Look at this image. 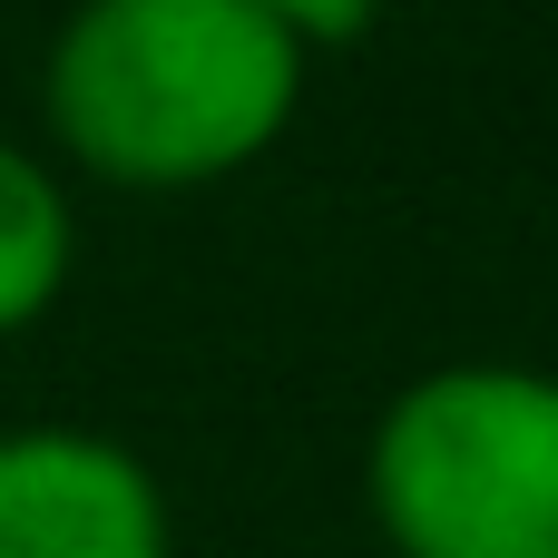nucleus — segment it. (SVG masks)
<instances>
[{"instance_id":"1","label":"nucleus","mask_w":558,"mask_h":558,"mask_svg":"<svg viewBox=\"0 0 558 558\" xmlns=\"http://www.w3.org/2000/svg\"><path fill=\"white\" fill-rule=\"evenodd\" d=\"M304 49L265 0H78L49 39L39 108L69 167L177 196L245 177L294 128Z\"/></svg>"},{"instance_id":"2","label":"nucleus","mask_w":558,"mask_h":558,"mask_svg":"<svg viewBox=\"0 0 558 558\" xmlns=\"http://www.w3.org/2000/svg\"><path fill=\"white\" fill-rule=\"evenodd\" d=\"M392 558H558V373L441 363L402 383L363 451Z\"/></svg>"},{"instance_id":"3","label":"nucleus","mask_w":558,"mask_h":558,"mask_svg":"<svg viewBox=\"0 0 558 558\" xmlns=\"http://www.w3.org/2000/svg\"><path fill=\"white\" fill-rule=\"evenodd\" d=\"M177 520L157 471L108 432H0V558H167Z\"/></svg>"},{"instance_id":"4","label":"nucleus","mask_w":558,"mask_h":558,"mask_svg":"<svg viewBox=\"0 0 558 558\" xmlns=\"http://www.w3.org/2000/svg\"><path fill=\"white\" fill-rule=\"evenodd\" d=\"M69 265H78V216H69V186L0 137V333H29L59 294H69Z\"/></svg>"},{"instance_id":"5","label":"nucleus","mask_w":558,"mask_h":558,"mask_svg":"<svg viewBox=\"0 0 558 558\" xmlns=\"http://www.w3.org/2000/svg\"><path fill=\"white\" fill-rule=\"evenodd\" d=\"M265 10H275L294 39H353V29H363L383 0H265Z\"/></svg>"}]
</instances>
